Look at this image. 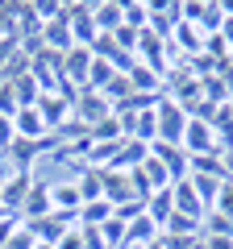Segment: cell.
Returning <instances> with one entry per match:
<instances>
[{"label": "cell", "mask_w": 233, "mask_h": 249, "mask_svg": "<svg viewBox=\"0 0 233 249\" xmlns=\"http://www.w3.org/2000/svg\"><path fill=\"white\" fill-rule=\"evenodd\" d=\"M58 137H38V142H29V137H17V142L4 150V162H9L13 170H29L34 175V158H42V154H54L58 150Z\"/></svg>", "instance_id": "cell-1"}, {"label": "cell", "mask_w": 233, "mask_h": 249, "mask_svg": "<svg viewBox=\"0 0 233 249\" xmlns=\"http://www.w3.org/2000/svg\"><path fill=\"white\" fill-rule=\"evenodd\" d=\"M154 116H158V142L179 145V142H183V129H188V112H183L175 100L158 96V104H154Z\"/></svg>", "instance_id": "cell-2"}, {"label": "cell", "mask_w": 233, "mask_h": 249, "mask_svg": "<svg viewBox=\"0 0 233 249\" xmlns=\"http://www.w3.org/2000/svg\"><path fill=\"white\" fill-rule=\"evenodd\" d=\"M150 158H158L162 166H167L171 183H183V178L192 175V158L183 154V145H171V142H154V145H150Z\"/></svg>", "instance_id": "cell-3"}, {"label": "cell", "mask_w": 233, "mask_h": 249, "mask_svg": "<svg viewBox=\"0 0 233 249\" xmlns=\"http://www.w3.org/2000/svg\"><path fill=\"white\" fill-rule=\"evenodd\" d=\"M92 62H96L92 46H71V50L63 54V71H58V79H67V83H75V88H83V83H88Z\"/></svg>", "instance_id": "cell-4"}, {"label": "cell", "mask_w": 233, "mask_h": 249, "mask_svg": "<svg viewBox=\"0 0 233 249\" xmlns=\"http://www.w3.org/2000/svg\"><path fill=\"white\" fill-rule=\"evenodd\" d=\"M183 154L188 158H196V154H221L216 150V133L208 121H188V129H183Z\"/></svg>", "instance_id": "cell-5"}, {"label": "cell", "mask_w": 233, "mask_h": 249, "mask_svg": "<svg viewBox=\"0 0 233 249\" xmlns=\"http://www.w3.org/2000/svg\"><path fill=\"white\" fill-rule=\"evenodd\" d=\"M108 112H113V104H108V100L100 96V91H92V88H79V100H75V112H71L75 121H83V124L92 129V124H100Z\"/></svg>", "instance_id": "cell-6"}, {"label": "cell", "mask_w": 233, "mask_h": 249, "mask_svg": "<svg viewBox=\"0 0 233 249\" xmlns=\"http://www.w3.org/2000/svg\"><path fill=\"white\" fill-rule=\"evenodd\" d=\"M67 25H71L75 46H92L100 37L96 21H92V4H67Z\"/></svg>", "instance_id": "cell-7"}, {"label": "cell", "mask_w": 233, "mask_h": 249, "mask_svg": "<svg viewBox=\"0 0 233 249\" xmlns=\"http://www.w3.org/2000/svg\"><path fill=\"white\" fill-rule=\"evenodd\" d=\"M29 187H34V175H29V170H13L9 183H4V191H0V204H4V212L21 216V204H25Z\"/></svg>", "instance_id": "cell-8"}, {"label": "cell", "mask_w": 233, "mask_h": 249, "mask_svg": "<svg viewBox=\"0 0 233 249\" xmlns=\"http://www.w3.org/2000/svg\"><path fill=\"white\" fill-rule=\"evenodd\" d=\"M38 112H42V121L50 124V133H58V129L67 124V116H71V104H67L58 91H42V96H38Z\"/></svg>", "instance_id": "cell-9"}, {"label": "cell", "mask_w": 233, "mask_h": 249, "mask_svg": "<svg viewBox=\"0 0 233 249\" xmlns=\"http://www.w3.org/2000/svg\"><path fill=\"white\" fill-rule=\"evenodd\" d=\"M50 183H42V178H34V187H29L25 204H21V220H42V216H50Z\"/></svg>", "instance_id": "cell-10"}, {"label": "cell", "mask_w": 233, "mask_h": 249, "mask_svg": "<svg viewBox=\"0 0 233 249\" xmlns=\"http://www.w3.org/2000/svg\"><path fill=\"white\" fill-rule=\"evenodd\" d=\"M75 46V37H71V25H67V13L58 21H50V25H42V50H50V54H67Z\"/></svg>", "instance_id": "cell-11"}, {"label": "cell", "mask_w": 233, "mask_h": 249, "mask_svg": "<svg viewBox=\"0 0 233 249\" xmlns=\"http://www.w3.org/2000/svg\"><path fill=\"white\" fill-rule=\"evenodd\" d=\"M158 232H162V229L142 212L137 220H129V229H125V245H121V249H146V245H154V241H158Z\"/></svg>", "instance_id": "cell-12"}, {"label": "cell", "mask_w": 233, "mask_h": 249, "mask_svg": "<svg viewBox=\"0 0 233 249\" xmlns=\"http://www.w3.org/2000/svg\"><path fill=\"white\" fill-rule=\"evenodd\" d=\"M13 129H17V137H29V142H38V137H54L50 124L42 121V112H38V108H17Z\"/></svg>", "instance_id": "cell-13"}, {"label": "cell", "mask_w": 233, "mask_h": 249, "mask_svg": "<svg viewBox=\"0 0 233 249\" xmlns=\"http://www.w3.org/2000/svg\"><path fill=\"white\" fill-rule=\"evenodd\" d=\"M171 46H175V54L188 62V58H196V54L204 50V34H200L196 25L183 21V25H175V34H171Z\"/></svg>", "instance_id": "cell-14"}, {"label": "cell", "mask_w": 233, "mask_h": 249, "mask_svg": "<svg viewBox=\"0 0 233 249\" xmlns=\"http://www.w3.org/2000/svg\"><path fill=\"white\" fill-rule=\"evenodd\" d=\"M50 208L63 212V216H79V208H83L79 187L75 183H50Z\"/></svg>", "instance_id": "cell-15"}, {"label": "cell", "mask_w": 233, "mask_h": 249, "mask_svg": "<svg viewBox=\"0 0 233 249\" xmlns=\"http://www.w3.org/2000/svg\"><path fill=\"white\" fill-rule=\"evenodd\" d=\"M104 199H108L113 208H121V204H129V199H137V196H134V183H129L125 170H104Z\"/></svg>", "instance_id": "cell-16"}, {"label": "cell", "mask_w": 233, "mask_h": 249, "mask_svg": "<svg viewBox=\"0 0 233 249\" xmlns=\"http://www.w3.org/2000/svg\"><path fill=\"white\" fill-rule=\"evenodd\" d=\"M92 21H96V29H100V34H116V29L125 25V4H116V0L92 4Z\"/></svg>", "instance_id": "cell-17"}, {"label": "cell", "mask_w": 233, "mask_h": 249, "mask_svg": "<svg viewBox=\"0 0 233 249\" xmlns=\"http://www.w3.org/2000/svg\"><path fill=\"white\" fill-rule=\"evenodd\" d=\"M171 196H175V212H183V216H204V204H200V196L192 191V183L183 178V183H171Z\"/></svg>", "instance_id": "cell-18"}, {"label": "cell", "mask_w": 233, "mask_h": 249, "mask_svg": "<svg viewBox=\"0 0 233 249\" xmlns=\"http://www.w3.org/2000/svg\"><path fill=\"white\" fill-rule=\"evenodd\" d=\"M146 216H150L158 229L171 220V216H175V196H171V187H162V191H154V196L146 199Z\"/></svg>", "instance_id": "cell-19"}, {"label": "cell", "mask_w": 233, "mask_h": 249, "mask_svg": "<svg viewBox=\"0 0 233 249\" xmlns=\"http://www.w3.org/2000/svg\"><path fill=\"white\" fill-rule=\"evenodd\" d=\"M75 187H79L83 204H92V199H104V170L83 166V170H79V178H75Z\"/></svg>", "instance_id": "cell-20"}, {"label": "cell", "mask_w": 233, "mask_h": 249, "mask_svg": "<svg viewBox=\"0 0 233 249\" xmlns=\"http://www.w3.org/2000/svg\"><path fill=\"white\" fill-rule=\"evenodd\" d=\"M92 142H125V124H121V116L108 112L100 124H92Z\"/></svg>", "instance_id": "cell-21"}, {"label": "cell", "mask_w": 233, "mask_h": 249, "mask_svg": "<svg viewBox=\"0 0 233 249\" xmlns=\"http://www.w3.org/2000/svg\"><path fill=\"white\" fill-rule=\"evenodd\" d=\"M104 220H113V204L108 199H92V204L79 208V224H92V229H100Z\"/></svg>", "instance_id": "cell-22"}, {"label": "cell", "mask_w": 233, "mask_h": 249, "mask_svg": "<svg viewBox=\"0 0 233 249\" xmlns=\"http://www.w3.org/2000/svg\"><path fill=\"white\" fill-rule=\"evenodd\" d=\"M13 96H17L21 108H38V96H42V88H38L34 75H21V79H13Z\"/></svg>", "instance_id": "cell-23"}, {"label": "cell", "mask_w": 233, "mask_h": 249, "mask_svg": "<svg viewBox=\"0 0 233 249\" xmlns=\"http://www.w3.org/2000/svg\"><path fill=\"white\" fill-rule=\"evenodd\" d=\"M188 183H192V191L200 196V204H204V208H213V199H216V191H221V183H225V178H208V175H188Z\"/></svg>", "instance_id": "cell-24"}, {"label": "cell", "mask_w": 233, "mask_h": 249, "mask_svg": "<svg viewBox=\"0 0 233 249\" xmlns=\"http://www.w3.org/2000/svg\"><path fill=\"white\" fill-rule=\"evenodd\" d=\"M192 175L225 178V162H221V154H196V158H192Z\"/></svg>", "instance_id": "cell-25"}, {"label": "cell", "mask_w": 233, "mask_h": 249, "mask_svg": "<svg viewBox=\"0 0 233 249\" xmlns=\"http://www.w3.org/2000/svg\"><path fill=\"white\" fill-rule=\"evenodd\" d=\"M162 232H175V237H200V220H196V216L175 212L167 224H162Z\"/></svg>", "instance_id": "cell-26"}, {"label": "cell", "mask_w": 233, "mask_h": 249, "mask_svg": "<svg viewBox=\"0 0 233 249\" xmlns=\"http://www.w3.org/2000/svg\"><path fill=\"white\" fill-rule=\"evenodd\" d=\"M125 229H129V224H125V220H116V216H113V220H104V224H100V237H104V245H108V249H121V245H125Z\"/></svg>", "instance_id": "cell-27"}, {"label": "cell", "mask_w": 233, "mask_h": 249, "mask_svg": "<svg viewBox=\"0 0 233 249\" xmlns=\"http://www.w3.org/2000/svg\"><path fill=\"white\" fill-rule=\"evenodd\" d=\"M200 237H233V220H229V216H221V212H208Z\"/></svg>", "instance_id": "cell-28"}, {"label": "cell", "mask_w": 233, "mask_h": 249, "mask_svg": "<svg viewBox=\"0 0 233 249\" xmlns=\"http://www.w3.org/2000/svg\"><path fill=\"white\" fill-rule=\"evenodd\" d=\"M100 96H104L108 104H116V100H125V96H134V83H129V75H116V79L108 83V88L100 91Z\"/></svg>", "instance_id": "cell-29"}, {"label": "cell", "mask_w": 233, "mask_h": 249, "mask_svg": "<svg viewBox=\"0 0 233 249\" xmlns=\"http://www.w3.org/2000/svg\"><path fill=\"white\" fill-rule=\"evenodd\" d=\"M67 13V4H54V0H34V17L42 21V25H50V21H58Z\"/></svg>", "instance_id": "cell-30"}, {"label": "cell", "mask_w": 233, "mask_h": 249, "mask_svg": "<svg viewBox=\"0 0 233 249\" xmlns=\"http://www.w3.org/2000/svg\"><path fill=\"white\" fill-rule=\"evenodd\" d=\"M137 37H142V29H134V25H121V29L113 34V42L121 46L125 54H134V58H137Z\"/></svg>", "instance_id": "cell-31"}, {"label": "cell", "mask_w": 233, "mask_h": 249, "mask_svg": "<svg viewBox=\"0 0 233 249\" xmlns=\"http://www.w3.org/2000/svg\"><path fill=\"white\" fill-rule=\"evenodd\" d=\"M213 212H221V216H229V220H233V183H229V178H225V183H221V191H216Z\"/></svg>", "instance_id": "cell-32"}, {"label": "cell", "mask_w": 233, "mask_h": 249, "mask_svg": "<svg viewBox=\"0 0 233 249\" xmlns=\"http://www.w3.org/2000/svg\"><path fill=\"white\" fill-rule=\"evenodd\" d=\"M146 21H150V4H125V25L146 29Z\"/></svg>", "instance_id": "cell-33"}, {"label": "cell", "mask_w": 233, "mask_h": 249, "mask_svg": "<svg viewBox=\"0 0 233 249\" xmlns=\"http://www.w3.org/2000/svg\"><path fill=\"white\" fill-rule=\"evenodd\" d=\"M17 96H13V83H0V116H17Z\"/></svg>", "instance_id": "cell-34"}, {"label": "cell", "mask_w": 233, "mask_h": 249, "mask_svg": "<svg viewBox=\"0 0 233 249\" xmlns=\"http://www.w3.org/2000/svg\"><path fill=\"white\" fill-rule=\"evenodd\" d=\"M200 237H175V232H158V245L162 249H192Z\"/></svg>", "instance_id": "cell-35"}, {"label": "cell", "mask_w": 233, "mask_h": 249, "mask_svg": "<svg viewBox=\"0 0 233 249\" xmlns=\"http://www.w3.org/2000/svg\"><path fill=\"white\" fill-rule=\"evenodd\" d=\"M79 237H83V249H108L100 229H92V224H79Z\"/></svg>", "instance_id": "cell-36"}, {"label": "cell", "mask_w": 233, "mask_h": 249, "mask_svg": "<svg viewBox=\"0 0 233 249\" xmlns=\"http://www.w3.org/2000/svg\"><path fill=\"white\" fill-rule=\"evenodd\" d=\"M13 142H17V129H13V116H0V154L9 150Z\"/></svg>", "instance_id": "cell-37"}, {"label": "cell", "mask_w": 233, "mask_h": 249, "mask_svg": "<svg viewBox=\"0 0 233 249\" xmlns=\"http://www.w3.org/2000/svg\"><path fill=\"white\" fill-rule=\"evenodd\" d=\"M34 245H38V241H34V232H29L25 224H21V229L13 232V241H9V245H4V249H34Z\"/></svg>", "instance_id": "cell-38"}, {"label": "cell", "mask_w": 233, "mask_h": 249, "mask_svg": "<svg viewBox=\"0 0 233 249\" xmlns=\"http://www.w3.org/2000/svg\"><path fill=\"white\" fill-rule=\"evenodd\" d=\"M17 229H21V216H4V220H0V249L13 241V232H17Z\"/></svg>", "instance_id": "cell-39"}, {"label": "cell", "mask_w": 233, "mask_h": 249, "mask_svg": "<svg viewBox=\"0 0 233 249\" xmlns=\"http://www.w3.org/2000/svg\"><path fill=\"white\" fill-rule=\"evenodd\" d=\"M54 249H83V237H79V229H67V237L58 241Z\"/></svg>", "instance_id": "cell-40"}, {"label": "cell", "mask_w": 233, "mask_h": 249, "mask_svg": "<svg viewBox=\"0 0 233 249\" xmlns=\"http://www.w3.org/2000/svg\"><path fill=\"white\" fill-rule=\"evenodd\" d=\"M204 249H233V237H200Z\"/></svg>", "instance_id": "cell-41"}, {"label": "cell", "mask_w": 233, "mask_h": 249, "mask_svg": "<svg viewBox=\"0 0 233 249\" xmlns=\"http://www.w3.org/2000/svg\"><path fill=\"white\" fill-rule=\"evenodd\" d=\"M221 37H225V46H229V54H233V17H225V29H221Z\"/></svg>", "instance_id": "cell-42"}, {"label": "cell", "mask_w": 233, "mask_h": 249, "mask_svg": "<svg viewBox=\"0 0 233 249\" xmlns=\"http://www.w3.org/2000/svg\"><path fill=\"white\" fill-rule=\"evenodd\" d=\"M225 17H233V4H225Z\"/></svg>", "instance_id": "cell-43"}, {"label": "cell", "mask_w": 233, "mask_h": 249, "mask_svg": "<svg viewBox=\"0 0 233 249\" xmlns=\"http://www.w3.org/2000/svg\"><path fill=\"white\" fill-rule=\"evenodd\" d=\"M4 216H13V212H4V204H0V220H4Z\"/></svg>", "instance_id": "cell-44"}, {"label": "cell", "mask_w": 233, "mask_h": 249, "mask_svg": "<svg viewBox=\"0 0 233 249\" xmlns=\"http://www.w3.org/2000/svg\"><path fill=\"white\" fill-rule=\"evenodd\" d=\"M34 249H54V245H34Z\"/></svg>", "instance_id": "cell-45"}]
</instances>
